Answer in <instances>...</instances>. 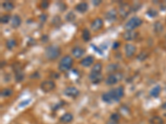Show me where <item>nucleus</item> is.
Masks as SVG:
<instances>
[{"instance_id": "1", "label": "nucleus", "mask_w": 166, "mask_h": 124, "mask_svg": "<svg viewBox=\"0 0 166 124\" xmlns=\"http://www.w3.org/2000/svg\"><path fill=\"white\" fill-rule=\"evenodd\" d=\"M61 55V48L56 45L47 46L45 50V55L47 60H54L58 59Z\"/></svg>"}, {"instance_id": "2", "label": "nucleus", "mask_w": 166, "mask_h": 124, "mask_svg": "<svg viewBox=\"0 0 166 124\" xmlns=\"http://www.w3.org/2000/svg\"><path fill=\"white\" fill-rule=\"evenodd\" d=\"M73 65V59L70 55H65L64 57L62 58V60L59 62L58 69L60 70V71L66 72L69 70L72 67Z\"/></svg>"}, {"instance_id": "3", "label": "nucleus", "mask_w": 166, "mask_h": 124, "mask_svg": "<svg viewBox=\"0 0 166 124\" xmlns=\"http://www.w3.org/2000/svg\"><path fill=\"white\" fill-rule=\"evenodd\" d=\"M143 23V21L138 17H133L130 19L124 25V28L126 31H133L136 28H139Z\"/></svg>"}, {"instance_id": "4", "label": "nucleus", "mask_w": 166, "mask_h": 124, "mask_svg": "<svg viewBox=\"0 0 166 124\" xmlns=\"http://www.w3.org/2000/svg\"><path fill=\"white\" fill-rule=\"evenodd\" d=\"M123 75L122 74L120 73H114L111 74L106 78V84L107 85H114L115 84H117L119 81L122 80Z\"/></svg>"}, {"instance_id": "5", "label": "nucleus", "mask_w": 166, "mask_h": 124, "mask_svg": "<svg viewBox=\"0 0 166 124\" xmlns=\"http://www.w3.org/2000/svg\"><path fill=\"white\" fill-rule=\"evenodd\" d=\"M41 90L43 91L44 93H48L53 91L56 88V84L53 80H45L43 82L41 83Z\"/></svg>"}, {"instance_id": "6", "label": "nucleus", "mask_w": 166, "mask_h": 124, "mask_svg": "<svg viewBox=\"0 0 166 124\" xmlns=\"http://www.w3.org/2000/svg\"><path fill=\"white\" fill-rule=\"evenodd\" d=\"M64 94L69 98H76L80 94V91L76 87L70 86V87H67L65 89Z\"/></svg>"}, {"instance_id": "7", "label": "nucleus", "mask_w": 166, "mask_h": 124, "mask_svg": "<svg viewBox=\"0 0 166 124\" xmlns=\"http://www.w3.org/2000/svg\"><path fill=\"white\" fill-rule=\"evenodd\" d=\"M136 47L133 45V44L130 43H127L125 46H124V53H125V55L126 57L128 58H131L133 57L136 54Z\"/></svg>"}, {"instance_id": "8", "label": "nucleus", "mask_w": 166, "mask_h": 124, "mask_svg": "<svg viewBox=\"0 0 166 124\" xmlns=\"http://www.w3.org/2000/svg\"><path fill=\"white\" fill-rule=\"evenodd\" d=\"M132 8L130 6L128 3H123L120 8V10H119V13H120V15L121 18H126L128 15L130 14V11H131Z\"/></svg>"}, {"instance_id": "9", "label": "nucleus", "mask_w": 166, "mask_h": 124, "mask_svg": "<svg viewBox=\"0 0 166 124\" xmlns=\"http://www.w3.org/2000/svg\"><path fill=\"white\" fill-rule=\"evenodd\" d=\"M103 20L102 18H97L93 20V22L91 23V28L95 32H98V31H100L103 28Z\"/></svg>"}, {"instance_id": "10", "label": "nucleus", "mask_w": 166, "mask_h": 124, "mask_svg": "<svg viewBox=\"0 0 166 124\" xmlns=\"http://www.w3.org/2000/svg\"><path fill=\"white\" fill-rule=\"evenodd\" d=\"M89 79H90L91 82L94 84V85H97L102 81L103 80V76L101 73H91L89 75Z\"/></svg>"}, {"instance_id": "11", "label": "nucleus", "mask_w": 166, "mask_h": 124, "mask_svg": "<svg viewBox=\"0 0 166 124\" xmlns=\"http://www.w3.org/2000/svg\"><path fill=\"white\" fill-rule=\"evenodd\" d=\"M137 37V33L133 31H125L123 33V38L125 41H133Z\"/></svg>"}, {"instance_id": "12", "label": "nucleus", "mask_w": 166, "mask_h": 124, "mask_svg": "<svg viewBox=\"0 0 166 124\" xmlns=\"http://www.w3.org/2000/svg\"><path fill=\"white\" fill-rule=\"evenodd\" d=\"M86 52L85 49L81 48V47H79V46H76V47H74L72 49V53L73 56L75 58H81Z\"/></svg>"}, {"instance_id": "13", "label": "nucleus", "mask_w": 166, "mask_h": 124, "mask_svg": "<svg viewBox=\"0 0 166 124\" xmlns=\"http://www.w3.org/2000/svg\"><path fill=\"white\" fill-rule=\"evenodd\" d=\"M117 18V12L115 9H111L106 13V19L108 22H114Z\"/></svg>"}, {"instance_id": "14", "label": "nucleus", "mask_w": 166, "mask_h": 124, "mask_svg": "<svg viewBox=\"0 0 166 124\" xmlns=\"http://www.w3.org/2000/svg\"><path fill=\"white\" fill-rule=\"evenodd\" d=\"M102 100H103V102H105V103H110V104L115 102L114 97H113V95H112V94H111V91H110V92L105 93V94H102Z\"/></svg>"}, {"instance_id": "15", "label": "nucleus", "mask_w": 166, "mask_h": 124, "mask_svg": "<svg viewBox=\"0 0 166 124\" xmlns=\"http://www.w3.org/2000/svg\"><path fill=\"white\" fill-rule=\"evenodd\" d=\"M93 62H94V57L91 55H88L81 60V65L84 67H89L93 64Z\"/></svg>"}, {"instance_id": "16", "label": "nucleus", "mask_w": 166, "mask_h": 124, "mask_svg": "<svg viewBox=\"0 0 166 124\" xmlns=\"http://www.w3.org/2000/svg\"><path fill=\"white\" fill-rule=\"evenodd\" d=\"M88 8H89V6H88L87 3L81 2L80 3H78V4L76 5L75 9H76L77 12H79V13H86V12L87 11Z\"/></svg>"}, {"instance_id": "17", "label": "nucleus", "mask_w": 166, "mask_h": 124, "mask_svg": "<svg viewBox=\"0 0 166 124\" xmlns=\"http://www.w3.org/2000/svg\"><path fill=\"white\" fill-rule=\"evenodd\" d=\"M21 23H22V19H21V18L19 16V15H14V16L12 18L11 26L13 28H19V26L21 25Z\"/></svg>"}, {"instance_id": "18", "label": "nucleus", "mask_w": 166, "mask_h": 124, "mask_svg": "<svg viewBox=\"0 0 166 124\" xmlns=\"http://www.w3.org/2000/svg\"><path fill=\"white\" fill-rule=\"evenodd\" d=\"M160 92H161L160 85H155V87H153L150 91V95L153 97V98H158L159 96V94H160Z\"/></svg>"}, {"instance_id": "19", "label": "nucleus", "mask_w": 166, "mask_h": 124, "mask_svg": "<svg viewBox=\"0 0 166 124\" xmlns=\"http://www.w3.org/2000/svg\"><path fill=\"white\" fill-rule=\"evenodd\" d=\"M73 120V115L70 113H66L60 117V121L63 123H69Z\"/></svg>"}, {"instance_id": "20", "label": "nucleus", "mask_w": 166, "mask_h": 124, "mask_svg": "<svg viewBox=\"0 0 166 124\" xmlns=\"http://www.w3.org/2000/svg\"><path fill=\"white\" fill-rule=\"evenodd\" d=\"M114 93H115V96L117 97L118 99H120L124 96V89L123 86H119L116 89H114Z\"/></svg>"}, {"instance_id": "21", "label": "nucleus", "mask_w": 166, "mask_h": 124, "mask_svg": "<svg viewBox=\"0 0 166 124\" xmlns=\"http://www.w3.org/2000/svg\"><path fill=\"white\" fill-rule=\"evenodd\" d=\"M150 124H164V120L159 116H154L150 119Z\"/></svg>"}, {"instance_id": "22", "label": "nucleus", "mask_w": 166, "mask_h": 124, "mask_svg": "<svg viewBox=\"0 0 166 124\" xmlns=\"http://www.w3.org/2000/svg\"><path fill=\"white\" fill-rule=\"evenodd\" d=\"M2 7L6 11H11L14 8V4L10 1H5L2 3Z\"/></svg>"}, {"instance_id": "23", "label": "nucleus", "mask_w": 166, "mask_h": 124, "mask_svg": "<svg viewBox=\"0 0 166 124\" xmlns=\"http://www.w3.org/2000/svg\"><path fill=\"white\" fill-rule=\"evenodd\" d=\"M81 37H82L83 41L87 42V41H90L91 39V32L90 31L88 30L87 28H84V30L82 31V35H81Z\"/></svg>"}, {"instance_id": "24", "label": "nucleus", "mask_w": 166, "mask_h": 124, "mask_svg": "<svg viewBox=\"0 0 166 124\" xmlns=\"http://www.w3.org/2000/svg\"><path fill=\"white\" fill-rule=\"evenodd\" d=\"M154 30L156 33H161L163 31H164V26L162 25L161 23L159 22H156V23L154 24Z\"/></svg>"}, {"instance_id": "25", "label": "nucleus", "mask_w": 166, "mask_h": 124, "mask_svg": "<svg viewBox=\"0 0 166 124\" xmlns=\"http://www.w3.org/2000/svg\"><path fill=\"white\" fill-rule=\"evenodd\" d=\"M102 70V63H97L93 65L91 68V73H101Z\"/></svg>"}, {"instance_id": "26", "label": "nucleus", "mask_w": 166, "mask_h": 124, "mask_svg": "<svg viewBox=\"0 0 166 124\" xmlns=\"http://www.w3.org/2000/svg\"><path fill=\"white\" fill-rule=\"evenodd\" d=\"M16 46H17V41L15 39H9L6 41V47H7L8 50L14 49Z\"/></svg>"}, {"instance_id": "27", "label": "nucleus", "mask_w": 166, "mask_h": 124, "mask_svg": "<svg viewBox=\"0 0 166 124\" xmlns=\"http://www.w3.org/2000/svg\"><path fill=\"white\" fill-rule=\"evenodd\" d=\"M149 56V54L147 52H145V51H142L137 55V60H140V61H144L148 58Z\"/></svg>"}, {"instance_id": "28", "label": "nucleus", "mask_w": 166, "mask_h": 124, "mask_svg": "<svg viewBox=\"0 0 166 124\" xmlns=\"http://www.w3.org/2000/svg\"><path fill=\"white\" fill-rule=\"evenodd\" d=\"M10 20H12V19L9 14H5V15L1 17V18H0V22L3 24H7V23H9Z\"/></svg>"}, {"instance_id": "29", "label": "nucleus", "mask_w": 166, "mask_h": 124, "mask_svg": "<svg viewBox=\"0 0 166 124\" xmlns=\"http://www.w3.org/2000/svg\"><path fill=\"white\" fill-rule=\"evenodd\" d=\"M118 68H119V65L111 64L106 67V70H107V72H115V70H117Z\"/></svg>"}, {"instance_id": "30", "label": "nucleus", "mask_w": 166, "mask_h": 124, "mask_svg": "<svg viewBox=\"0 0 166 124\" xmlns=\"http://www.w3.org/2000/svg\"><path fill=\"white\" fill-rule=\"evenodd\" d=\"M12 94H13V90L11 89H4L1 91V96L4 97V98L11 96Z\"/></svg>"}, {"instance_id": "31", "label": "nucleus", "mask_w": 166, "mask_h": 124, "mask_svg": "<svg viewBox=\"0 0 166 124\" xmlns=\"http://www.w3.org/2000/svg\"><path fill=\"white\" fill-rule=\"evenodd\" d=\"M147 14L148 16L150 17V18H155V17L158 16V11L155 8H150V9L147 10Z\"/></svg>"}, {"instance_id": "32", "label": "nucleus", "mask_w": 166, "mask_h": 124, "mask_svg": "<svg viewBox=\"0 0 166 124\" xmlns=\"http://www.w3.org/2000/svg\"><path fill=\"white\" fill-rule=\"evenodd\" d=\"M76 18V14L74 13L73 12H70V13H68L67 14V16H66V19H67V21H68V22H73V21H75Z\"/></svg>"}, {"instance_id": "33", "label": "nucleus", "mask_w": 166, "mask_h": 124, "mask_svg": "<svg viewBox=\"0 0 166 124\" xmlns=\"http://www.w3.org/2000/svg\"><path fill=\"white\" fill-rule=\"evenodd\" d=\"M15 81L16 82H21V81L23 80L24 79V74L23 72H18V73H15Z\"/></svg>"}, {"instance_id": "34", "label": "nucleus", "mask_w": 166, "mask_h": 124, "mask_svg": "<svg viewBox=\"0 0 166 124\" xmlns=\"http://www.w3.org/2000/svg\"><path fill=\"white\" fill-rule=\"evenodd\" d=\"M120 114L118 113H114L111 115V117H110V119L113 120V121H116V122H119L120 121Z\"/></svg>"}, {"instance_id": "35", "label": "nucleus", "mask_w": 166, "mask_h": 124, "mask_svg": "<svg viewBox=\"0 0 166 124\" xmlns=\"http://www.w3.org/2000/svg\"><path fill=\"white\" fill-rule=\"evenodd\" d=\"M31 99H25V100H23V101L21 102L20 103H19V108H24V107H26V106H28L29 103H31Z\"/></svg>"}, {"instance_id": "36", "label": "nucleus", "mask_w": 166, "mask_h": 124, "mask_svg": "<svg viewBox=\"0 0 166 124\" xmlns=\"http://www.w3.org/2000/svg\"><path fill=\"white\" fill-rule=\"evenodd\" d=\"M49 2L48 1H42L41 3H40V8L42 9H47V8L49 7Z\"/></svg>"}, {"instance_id": "37", "label": "nucleus", "mask_w": 166, "mask_h": 124, "mask_svg": "<svg viewBox=\"0 0 166 124\" xmlns=\"http://www.w3.org/2000/svg\"><path fill=\"white\" fill-rule=\"evenodd\" d=\"M91 46H92V48L94 49L95 51H97V52L98 53V54H100V55H103V51H102L98 46H97L96 45H94V44H91Z\"/></svg>"}, {"instance_id": "38", "label": "nucleus", "mask_w": 166, "mask_h": 124, "mask_svg": "<svg viewBox=\"0 0 166 124\" xmlns=\"http://www.w3.org/2000/svg\"><path fill=\"white\" fill-rule=\"evenodd\" d=\"M47 16L45 13H42V14H41V15H40L39 20H40V22H41V23H45V22L47 21Z\"/></svg>"}, {"instance_id": "39", "label": "nucleus", "mask_w": 166, "mask_h": 124, "mask_svg": "<svg viewBox=\"0 0 166 124\" xmlns=\"http://www.w3.org/2000/svg\"><path fill=\"white\" fill-rule=\"evenodd\" d=\"M159 8H160V10H162V11H166V1L159 3Z\"/></svg>"}, {"instance_id": "40", "label": "nucleus", "mask_w": 166, "mask_h": 124, "mask_svg": "<svg viewBox=\"0 0 166 124\" xmlns=\"http://www.w3.org/2000/svg\"><path fill=\"white\" fill-rule=\"evenodd\" d=\"M41 40H42V42H43V41L44 42H47V41H48V37H47V35H43V36L42 37Z\"/></svg>"}, {"instance_id": "41", "label": "nucleus", "mask_w": 166, "mask_h": 124, "mask_svg": "<svg viewBox=\"0 0 166 124\" xmlns=\"http://www.w3.org/2000/svg\"><path fill=\"white\" fill-rule=\"evenodd\" d=\"M119 46H120V42H118V41H115V42H114L112 47H113L114 50H115V49H117Z\"/></svg>"}, {"instance_id": "42", "label": "nucleus", "mask_w": 166, "mask_h": 124, "mask_svg": "<svg viewBox=\"0 0 166 124\" xmlns=\"http://www.w3.org/2000/svg\"><path fill=\"white\" fill-rule=\"evenodd\" d=\"M92 3H93V4H94L95 6H98V5L102 3V0H97V1H96V0H93Z\"/></svg>"}, {"instance_id": "43", "label": "nucleus", "mask_w": 166, "mask_h": 124, "mask_svg": "<svg viewBox=\"0 0 166 124\" xmlns=\"http://www.w3.org/2000/svg\"><path fill=\"white\" fill-rule=\"evenodd\" d=\"M118 122H116V121H113V120L109 119V121L107 122V123L106 124H118Z\"/></svg>"}, {"instance_id": "44", "label": "nucleus", "mask_w": 166, "mask_h": 124, "mask_svg": "<svg viewBox=\"0 0 166 124\" xmlns=\"http://www.w3.org/2000/svg\"><path fill=\"white\" fill-rule=\"evenodd\" d=\"M161 108H163V109H164V110H166V102H165V103H163V104H162Z\"/></svg>"}]
</instances>
